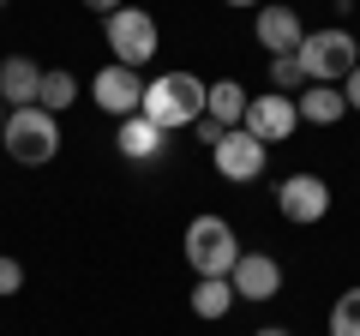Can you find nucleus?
<instances>
[{
  "label": "nucleus",
  "mask_w": 360,
  "mask_h": 336,
  "mask_svg": "<svg viewBox=\"0 0 360 336\" xmlns=\"http://www.w3.org/2000/svg\"><path fill=\"white\" fill-rule=\"evenodd\" d=\"M186 264L198 276H229L240 264V240H234L229 217H193V228H186Z\"/></svg>",
  "instance_id": "20e7f679"
},
{
  "label": "nucleus",
  "mask_w": 360,
  "mask_h": 336,
  "mask_svg": "<svg viewBox=\"0 0 360 336\" xmlns=\"http://www.w3.org/2000/svg\"><path fill=\"white\" fill-rule=\"evenodd\" d=\"M84 6H90V13H103V18H108V13H120V0H84Z\"/></svg>",
  "instance_id": "5701e85b"
},
{
  "label": "nucleus",
  "mask_w": 360,
  "mask_h": 336,
  "mask_svg": "<svg viewBox=\"0 0 360 336\" xmlns=\"http://www.w3.org/2000/svg\"><path fill=\"white\" fill-rule=\"evenodd\" d=\"M270 91H307V66H300V54H270Z\"/></svg>",
  "instance_id": "a211bd4d"
},
{
  "label": "nucleus",
  "mask_w": 360,
  "mask_h": 336,
  "mask_svg": "<svg viewBox=\"0 0 360 336\" xmlns=\"http://www.w3.org/2000/svg\"><path fill=\"white\" fill-rule=\"evenodd\" d=\"M234 295L240 300H276L283 295V264L270 259V252H240V264L229 271Z\"/></svg>",
  "instance_id": "9d476101"
},
{
  "label": "nucleus",
  "mask_w": 360,
  "mask_h": 336,
  "mask_svg": "<svg viewBox=\"0 0 360 336\" xmlns=\"http://www.w3.org/2000/svg\"><path fill=\"white\" fill-rule=\"evenodd\" d=\"M324 210H330V186H324L319 174H288V181L276 186V217L295 222V228L324 222Z\"/></svg>",
  "instance_id": "0eeeda50"
},
{
  "label": "nucleus",
  "mask_w": 360,
  "mask_h": 336,
  "mask_svg": "<svg viewBox=\"0 0 360 336\" xmlns=\"http://www.w3.org/2000/svg\"><path fill=\"white\" fill-rule=\"evenodd\" d=\"M300 66H307V84H342L348 72L360 66V42L354 30H307V42H300Z\"/></svg>",
  "instance_id": "7ed1b4c3"
},
{
  "label": "nucleus",
  "mask_w": 360,
  "mask_h": 336,
  "mask_svg": "<svg viewBox=\"0 0 360 336\" xmlns=\"http://www.w3.org/2000/svg\"><path fill=\"white\" fill-rule=\"evenodd\" d=\"M342 96H348V108H360V66L342 78Z\"/></svg>",
  "instance_id": "4be33fe9"
},
{
  "label": "nucleus",
  "mask_w": 360,
  "mask_h": 336,
  "mask_svg": "<svg viewBox=\"0 0 360 336\" xmlns=\"http://www.w3.org/2000/svg\"><path fill=\"white\" fill-rule=\"evenodd\" d=\"M6 115H13V108H6V103H0V132H6Z\"/></svg>",
  "instance_id": "393cba45"
},
{
  "label": "nucleus",
  "mask_w": 360,
  "mask_h": 336,
  "mask_svg": "<svg viewBox=\"0 0 360 336\" xmlns=\"http://www.w3.org/2000/svg\"><path fill=\"white\" fill-rule=\"evenodd\" d=\"M72 103H78V78L60 72V66H49V72H42V84H37V108L60 115V108H72Z\"/></svg>",
  "instance_id": "f3484780"
},
{
  "label": "nucleus",
  "mask_w": 360,
  "mask_h": 336,
  "mask_svg": "<svg viewBox=\"0 0 360 336\" xmlns=\"http://www.w3.org/2000/svg\"><path fill=\"white\" fill-rule=\"evenodd\" d=\"M240 127L252 132L258 144H283L288 132L300 127V108H295V96L270 91V96H252V103H246V120H240Z\"/></svg>",
  "instance_id": "1a4fd4ad"
},
{
  "label": "nucleus",
  "mask_w": 360,
  "mask_h": 336,
  "mask_svg": "<svg viewBox=\"0 0 360 336\" xmlns=\"http://www.w3.org/2000/svg\"><path fill=\"white\" fill-rule=\"evenodd\" d=\"M18 288H25V264H18V259H0V300L18 295Z\"/></svg>",
  "instance_id": "aec40b11"
},
{
  "label": "nucleus",
  "mask_w": 360,
  "mask_h": 336,
  "mask_svg": "<svg viewBox=\"0 0 360 336\" xmlns=\"http://www.w3.org/2000/svg\"><path fill=\"white\" fill-rule=\"evenodd\" d=\"M0 6H6V0H0Z\"/></svg>",
  "instance_id": "bb28decb"
},
{
  "label": "nucleus",
  "mask_w": 360,
  "mask_h": 336,
  "mask_svg": "<svg viewBox=\"0 0 360 336\" xmlns=\"http://www.w3.org/2000/svg\"><path fill=\"white\" fill-rule=\"evenodd\" d=\"M115 144H120L127 162H150V156L162 150V132H156L144 115H132V120H120V138H115Z\"/></svg>",
  "instance_id": "dca6fc26"
},
{
  "label": "nucleus",
  "mask_w": 360,
  "mask_h": 336,
  "mask_svg": "<svg viewBox=\"0 0 360 336\" xmlns=\"http://www.w3.org/2000/svg\"><path fill=\"white\" fill-rule=\"evenodd\" d=\"M264 150L270 144H258L246 127H229L222 144H210V162H217L222 181H258V174H264Z\"/></svg>",
  "instance_id": "6e6552de"
},
{
  "label": "nucleus",
  "mask_w": 360,
  "mask_h": 336,
  "mask_svg": "<svg viewBox=\"0 0 360 336\" xmlns=\"http://www.w3.org/2000/svg\"><path fill=\"white\" fill-rule=\"evenodd\" d=\"M193 132H198V138H205V144H222V132H229V127H222V120H193Z\"/></svg>",
  "instance_id": "412c9836"
},
{
  "label": "nucleus",
  "mask_w": 360,
  "mask_h": 336,
  "mask_svg": "<svg viewBox=\"0 0 360 336\" xmlns=\"http://www.w3.org/2000/svg\"><path fill=\"white\" fill-rule=\"evenodd\" d=\"M156 42H162V30H156L150 13H139V6H120V13H108V49H115L120 66H132V72H139V66L156 54Z\"/></svg>",
  "instance_id": "39448f33"
},
{
  "label": "nucleus",
  "mask_w": 360,
  "mask_h": 336,
  "mask_svg": "<svg viewBox=\"0 0 360 336\" xmlns=\"http://www.w3.org/2000/svg\"><path fill=\"white\" fill-rule=\"evenodd\" d=\"M0 138H6V156H13V162L42 168V162L60 156V120L30 103V108H13V115H6V132H0Z\"/></svg>",
  "instance_id": "f03ea898"
},
{
  "label": "nucleus",
  "mask_w": 360,
  "mask_h": 336,
  "mask_svg": "<svg viewBox=\"0 0 360 336\" xmlns=\"http://www.w3.org/2000/svg\"><path fill=\"white\" fill-rule=\"evenodd\" d=\"M90 96H96V108L103 115H115V120H132L144 108V78L132 72V66H103V72L90 78Z\"/></svg>",
  "instance_id": "423d86ee"
},
{
  "label": "nucleus",
  "mask_w": 360,
  "mask_h": 336,
  "mask_svg": "<svg viewBox=\"0 0 360 336\" xmlns=\"http://www.w3.org/2000/svg\"><path fill=\"white\" fill-rule=\"evenodd\" d=\"M246 103H252V96H246L234 78H222V84H210V91H205V115L222 120V127H240V120H246Z\"/></svg>",
  "instance_id": "2eb2a0df"
},
{
  "label": "nucleus",
  "mask_w": 360,
  "mask_h": 336,
  "mask_svg": "<svg viewBox=\"0 0 360 336\" xmlns=\"http://www.w3.org/2000/svg\"><path fill=\"white\" fill-rule=\"evenodd\" d=\"M252 336H288V330H283V324H270V330H252Z\"/></svg>",
  "instance_id": "b1692460"
},
{
  "label": "nucleus",
  "mask_w": 360,
  "mask_h": 336,
  "mask_svg": "<svg viewBox=\"0 0 360 336\" xmlns=\"http://www.w3.org/2000/svg\"><path fill=\"white\" fill-rule=\"evenodd\" d=\"M37 84H42V66L30 54H6L0 60V103L6 108H30L37 103Z\"/></svg>",
  "instance_id": "f8f14e48"
},
{
  "label": "nucleus",
  "mask_w": 360,
  "mask_h": 336,
  "mask_svg": "<svg viewBox=\"0 0 360 336\" xmlns=\"http://www.w3.org/2000/svg\"><path fill=\"white\" fill-rule=\"evenodd\" d=\"M295 108L312 127H336V120L348 115V96H342V84H307V91L295 96Z\"/></svg>",
  "instance_id": "ddd939ff"
},
{
  "label": "nucleus",
  "mask_w": 360,
  "mask_h": 336,
  "mask_svg": "<svg viewBox=\"0 0 360 336\" xmlns=\"http://www.w3.org/2000/svg\"><path fill=\"white\" fill-rule=\"evenodd\" d=\"M258 42H264L270 54H295L300 42H307V25H300V13L295 6H276V0H264V6H258Z\"/></svg>",
  "instance_id": "9b49d317"
},
{
  "label": "nucleus",
  "mask_w": 360,
  "mask_h": 336,
  "mask_svg": "<svg viewBox=\"0 0 360 336\" xmlns=\"http://www.w3.org/2000/svg\"><path fill=\"white\" fill-rule=\"evenodd\" d=\"M205 78H193V72H162V78H150L144 84V108L139 115L150 120L156 132H180V127H193V120H205Z\"/></svg>",
  "instance_id": "f257e3e1"
},
{
  "label": "nucleus",
  "mask_w": 360,
  "mask_h": 336,
  "mask_svg": "<svg viewBox=\"0 0 360 336\" xmlns=\"http://www.w3.org/2000/svg\"><path fill=\"white\" fill-rule=\"evenodd\" d=\"M330 336H360V288L336 295V306H330Z\"/></svg>",
  "instance_id": "6ab92c4d"
},
{
  "label": "nucleus",
  "mask_w": 360,
  "mask_h": 336,
  "mask_svg": "<svg viewBox=\"0 0 360 336\" xmlns=\"http://www.w3.org/2000/svg\"><path fill=\"white\" fill-rule=\"evenodd\" d=\"M229 6H264V0H229Z\"/></svg>",
  "instance_id": "a878e982"
},
{
  "label": "nucleus",
  "mask_w": 360,
  "mask_h": 336,
  "mask_svg": "<svg viewBox=\"0 0 360 336\" xmlns=\"http://www.w3.org/2000/svg\"><path fill=\"white\" fill-rule=\"evenodd\" d=\"M234 300H240V295H234V283H229V276H198V288H193V312H198L205 324L229 318V306H234Z\"/></svg>",
  "instance_id": "4468645a"
}]
</instances>
